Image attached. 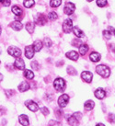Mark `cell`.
I'll return each mask as SVG.
<instances>
[{"label":"cell","instance_id":"obj_1","mask_svg":"<svg viewBox=\"0 0 115 126\" xmlns=\"http://www.w3.org/2000/svg\"><path fill=\"white\" fill-rule=\"evenodd\" d=\"M96 72L101 76L102 77H104V78H107V77H110V75H111V70H110V68L108 66H106L104 64H99L98 66L96 67Z\"/></svg>","mask_w":115,"mask_h":126},{"label":"cell","instance_id":"obj_2","mask_svg":"<svg viewBox=\"0 0 115 126\" xmlns=\"http://www.w3.org/2000/svg\"><path fill=\"white\" fill-rule=\"evenodd\" d=\"M53 87L58 92H63L66 89V81L62 77H58L53 82Z\"/></svg>","mask_w":115,"mask_h":126},{"label":"cell","instance_id":"obj_3","mask_svg":"<svg viewBox=\"0 0 115 126\" xmlns=\"http://www.w3.org/2000/svg\"><path fill=\"white\" fill-rule=\"evenodd\" d=\"M7 53H8V54H10L11 56L16 57V58H18L21 56V50L18 49L16 46H10L7 49Z\"/></svg>","mask_w":115,"mask_h":126},{"label":"cell","instance_id":"obj_4","mask_svg":"<svg viewBox=\"0 0 115 126\" xmlns=\"http://www.w3.org/2000/svg\"><path fill=\"white\" fill-rule=\"evenodd\" d=\"M68 101H69V96L66 94H63L58 98V105L60 108H65L67 105Z\"/></svg>","mask_w":115,"mask_h":126},{"label":"cell","instance_id":"obj_5","mask_svg":"<svg viewBox=\"0 0 115 126\" xmlns=\"http://www.w3.org/2000/svg\"><path fill=\"white\" fill-rule=\"evenodd\" d=\"M63 30L66 33H69L73 30V21L71 20L70 18H67V19H66V20L64 21Z\"/></svg>","mask_w":115,"mask_h":126},{"label":"cell","instance_id":"obj_6","mask_svg":"<svg viewBox=\"0 0 115 126\" xmlns=\"http://www.w3.org/2000/svg\"><path fill=\"white\" fill-rule=\"evenodd\" d=\"M75 9H76L75 4L71 3V2H67V3L65 5L64 12H65L66 15H71V14H73V12L75 11Z\"/></svg>","mask_w":115,"mask_h":126},{"label":"cell","instance_id":"obj_7","mask_svg":"<svg viewBox=\"0 0 115 126\" xmlns=\"http://www.w3.org/2000/svg\"><path fill=\"white\" fill-rule=\"evenodd\" d=\"M25 105H26V107H27L30 110H32V112H36L39 109L38 104H37L36 102L32 101V100H27V101L25 102Z\"/></svg>","mask_w":115,"mask_h":126},{"label":"cell","instance_id":"obj_8","mask_svg":"<svg viewBox=\"0 0 115 126\" xmlns=\"http://www.w3.org/2000/svg\"><path fill=\"white\" fill-rule=\"evenodd\" d=\"M92 77H93V75L91 72L89 71H84L82 72L81 74V78H82V80L85 81V82H87V83H90L91 81H92Z\"/></svg>","mask_w":115,"mask_h":126},{"label":"cell","instance_id":"obj_9","mask_svg":"<svg viewBox=\"0 0 115 126\" xmlns=\"http://www.w3.org/2000/svg\"><path fill=\"white\" fill-rule=\"evenodd\" d=\"M34 48H33V46L32 45H29V46H26L25 47V55L27 58L29 59H32V57L34 56Z\"/></svg>","mask_w":115,"mask_h":126},{"label":"cell","instance_id":"obj_10","mask_svg":"<svg viewBox=\"0 0 115 126\" xmlns=\"http://www.w3.org/2000/svg\"><path fill=\"white\" fill-rule=\"evenodd\" d=\"M14 65L17 69H18V70H24L25 69L24 61L21 59V58H19V57H18L17 59H16V61H15V63H14Z\"/></svg>","mask_w":115,"mask_h":126},{"label":"cell","instance_id":"obj_11","mask_svg":"<svg viewBox=\"0 0 115 126\" xmlns=\"http://www.w3.org/2000/svg\"><path fill=\"white\" fill-rule=\"evenodd\" d=\"M35 22H36V24L38 25H44L46 23V18L44 17V15L42 14H38L37 15V17L35 18Z\"/></svg>","mask_w":115,"mask_h":126},{"label":"cell","instance_id":"obj_12","mask_svg":"<svg viewBox=\"0 0 115 126\" xmlns=\"http://www.w3.org/2000/svg\"><path fill=\"white\" fill-rule=\"evenodd\" d=\"M18 121H19V123H21V125H23V126H29L30 125L29 117L27 115H25V114H22V115L19 116Z\"/></svg>","mask_w":115,"mask_h":126},{"label":"cell","instance_id":"obj_13","mask_svg":"<svg viewBox=\"0 0 115 126\" xmlns=\"http://www.w3.org/2000/svg\"><path fill=\"white\" fill-rule=\"evenodd\" d=\"M66 56L70 60H73V61H77L78 59V53L75 51H70L68 53H66Z\"/></svg>","mask_w":115,"mask_h":126},{"label":"cell","instance_id":"obj_14","mask_svg":"<svg viewBox=\"0 0 115 126\" xmlns=\"http://www.w3.org/2000/svg\"><path fill=\"white\" fill-rule=\"evenodd\" d=\"M105 96H106V92H105V90L102 89V88H98L97 90L95 91V97L97 98H99V99L104 98Z\"/></svg>","mask_w":115,"mask_h":126},{"label":"cell","instance_id":"obj_15","mask_svg":"<svg viewBox=\"0 0 115 126\" xmlns=\"http://www.w3.org/2000/svg\"><path fill=\"white\" fill-rule=\"evenodd\" d=\"M68 123H69V125L71 126H78L79 124V121L75 117V115H71L68 118Z\"/></svg>","mask_w":115,"mask_h":126},{"label":"cell","instance_id":"obj_16","mask_svg":"<svg viewBox=\"0 0 115 126\" xmlns=\"http://www.w3.org/2000/svg\"><path fill=\"white\" fill-rule=\"evenodd\" d=\"M89 59H90L92 62L97 63V62H99V61L100 60V54H99V53L93 52V53H90V55H89Z\"/></svg>","mask_w":115,"mask_h":126},{"label":"cell","instance_id":"obj_17","mask_svg":"<svg viewBox=\"0 0 115 126\" xmlns=\"http://www.w3.org/2000/svg\"><path fill=\"white\" fill-rule=\"evenodd\" d=\"M30 88V85L27 81H23V82H21V84L18 86V90L20 91V92H25V91H27Z\"/></svg>","mask_w":115,"mask_h":126},{"label":"cell","instance_id":"obj_18","mask_svg":"<svg viewBox=\"0 0 115 126\" xmlns=\"http://www.w3.org/2000/svg\"><path fill=\"white\" fill-rule=\"evenodd\" d=\"M10 27L13 30H15V31H20L22 27H23V25L19 21H14V22H12L10 24Z\"/></svg>","mask_w":115,"mask_h":126},{"label":"cell","instance_id":"obj_19","mask_svg":"<svg viewBox=\"0 0 115 126\" xmlns=\"http://www.w3.org/2000/svg\"><path fill=\"white\" fill-rule=\"evenodd\" d=\"M42 42L40 41V40H37V41H35L34 42V44H33V48H34V51L35 52H40L41 50H42Z\"/></svg>","mask_w":115,"mask_h":126},{"label":"cell","instance_id":"obj_20","mask_svg":"<svg viewBox=\"0 0 115 126\" xmlns=\"http://www.w3.org/2000/svg\"><path fill=\"white\" fill-rule=\"evenodd\" d=\"M73 32H74V33H75V35L77 36V37H78L79 39L83 38V37H84V32H82V31H81L78 27H74Z\"/></svg>","mask_w":115,"mask_h":126},{"label":"cell","instance_id":"obj_21","mask_svg":"<svg viewBox=\"0 0 115 126\" xmlns=\"http://www.w3.org/2000/svg\"><path fill=\"white\" fill-rule=\"evenodd\" d=\"M87 50H88V46H87V44H86V43H82L80 45V47H79V53H80L81 55H85L86 53H87Z\"/></svg>","mask_w":115,"mask_h":126},{"label":"cell","instance_id":"obj_22","mask_svg":"<svg viewBox=\"0 0 115 126\" xmlns=\"http://www.w3.org/2000/svg\"><path fill=\"white\" fill-rule=\"evenodd\" d=\"M94 106H95V103L93 100H87V101H86L84 107H85V109L87 110H93Z\"/></svg>","mask_w":115,"mask_h":126},{"label":"cell","instance_id":"obj_23","mask_svg":"<svg viewBox=\"0 0 115 126\" xmlns=\"http://www.w3.org/2000/svg\"><path fill=\"white\" fill-rule=\"evenodd\" d=\"M34 28H35L34 22H28L26 24V30L29 32V33H32V32H34Z\"/></svg>","mask_w":115,"mask_h":126},{"label":"cell","instance_id":"obj_24","mask_svg":"<svg viewBox=\"0 0 115 126\" xmlns=\"http://www.w3.org/2000/svg\"><path fill=\"white\" fill-rule=\"evenodd\" d=\"M12 12L14 13V15H16L17 17H19L22 15V10H21L20 7H18L17 6H13L12 7Z\"/></svg>","mask_w":115,"mask_h":126},{"label":"cell","instance_id":"obj_25","mask_svg":"<svg viewBox=\"0 0 115 126\" xmlns=\"http://www.w3.org/2000/svg\"><path fill=\"white\" fill-rule=\"evenodd\" d=\"M24 77H26L27 79H29V80H32V79H33V77H34V74L31 70H25Z\"/></svg>","mask_w":115,"mask_h":126},{"label":"cell","instance_id":"obj_26","mask_svg":"<svg viewBox=\"0 0 115 126\" xmlns=\"http://www.w3.org/2000/svg\"><path fill=\"white\" fill-rule=\"evenodd\" d=\"M62 3V0H51L50 1V6L52 7H58Z\"/></svg>","mask_w":115,"mask_h":126},{"label":"cell","instance_id":"obj_27","mask_svg":"<svg viewBox=\"0 0 115 126\" xmlns=\"http://www.w3.org/2000/svg\"><path fill=\"white\" fill-rule=\"evenodd\" d=\"M34 4H35L34 0H24V2H23L24 7H26L27 8H29V7H32V6H34Z\"/></svg>","mask_w":115,"mask_h":126},{"label":"cell","instance_id":"obj_28","mask_svg":"<svg viewBox=\"0 0 115 126\" xmlns=\"http://www.w3.org/2000/svg\"><path fill=\"white\" fill-rule=\"evenodd\" d=\"M67 74H69V75H73V76H76L77 75V70L74 68L73 66H68L67 67Z\"/></svg>","mask_w":115,"mask_h":126},{"label":"cell","instance_id":"obj_29","mask_svg":"<svg viewBox=\"0 0 115 126\" xmlns=\"http://www.w3.org/2000/svg\"><path fill=\"white\" fill-rule=\"evenodd\" d=\"M48 17H49L50 20L53 21V20H56V19L58 18V15L56 14L55 12H51V13H49Z\"/></svg>","mask_w":115,"mask_h":126},{"label":"cell","instance_id":"obj_30","mask_svg":"<svg viewBox=\"0 0 115 126\" xmlns=\"http://www.w3.org/2000/svg\"><path fill=\"white\" fill-rule=\"evenodd\" d=\"M111 30L110 31H107V30H105L104 32H103V36H104L106 39H111L112 37V28H110Z\"/></svg>","mask_w":115,"mask_h":126},{"label":"cell","instance_id":"obj_31","mask_svg":"<svg viewBox=\"0 0 115 126\" xmlns=\"http://www.w3.org/2000/svg\"><path fill=\"white\" fill-rule=\"evenodd\" d=\"M52 41H51V39L48 38V37H46L44 40H43V44L46 46V47H51L52 46Z\"/></svg>","mask_w":115,"mask_h":126},{"label":"cell","instance_id":"obj_32","mask_svg":"<svg viewBox=\"0 0 115 126\" xmlns=\"http://www.w3.org/2000/svg\"><path fill=\"white\" fill-rule=\"evenodd\" d=\"M97 5L99 7H104L107 5V0H97Z\"/></svg>","mask_w":115,"mask_h":126},{"label":"cell","instance_id":"obj_33","mask_svg":"<svg viewBox=\"0 0 115 126\" xmlns=\"http://www.w3.org/2000/svg\"><path fill=\"white\" fill-rule=\"evenodd\" d=\"M41 111H42V113L43 114L44 116H47L48 114L50 113V111H49V110L46 108V107H42V109H41Z\"/></svg>","mask_w":115,"mask_h":126},{"label":"cell","instance_id":"obj_34","mask_svg":"<svg viewBox=\"0 0 115 126\" xmlns=\"http://www.w3.org/2000/svg\"><path fill=\"white\" fill-rule=\"evenodd\" d=\"M32 69L33 70H39V63L38 62H36V61H33L32 63Z\"/></svg>","mask_w":115,"mask_h":126},{"label":"cell","instance_id":"obj_35","mask_svg":"<svg viewBox=\"0 0 115 126\" xmlns=\"http://www.w3.org/2000/svg\"><path fill=\"white\" fill-rule=\"evenodd\" d=\"M73 45L79 48V47H80V45H81V41H80V40H74V41H73Z\"/></svg>","mask_w":115,"mask_h":126},{"label":"cell","instance_id":"obj_36","mask_svg":"<svg viewBox=\"0 0 115 126\" xmlns=\"http://www.w3.org/2000/svg\"><path fill=\"white\" fill-rule=\"evenodd\" d=\"M0 3L3 4L4 7H8L10 5V0H0Z\"/></svg>","mask_w":115,"mask_h":126},{"label":"cell","instance_id":"obj_37","mask_svg":"<svg viewBox=\"0 0 115 126\" xmlns=\"http://www.w3.org/2000/svg\"><path fill=\"white\" fill-rule=\"evenodd\" d=\"M109 122L112 123H115V115L114 114H112V113H111V114L109 115Z\"/></svg>","mask_w":115,"mask_h":126},{"label":"cell","instance_id":"obj_38","mask_svg":"<svg viewBox=\"0 0 115 126\" xmlns=\"http://www.w3.org/2000/svg\"><path fill=\"white\" fill-rule=\"evenodd\" d=\"M49 126H60V123H58V122H56V121L52 120L49 123Z\"/></svg>","mask_w":115,"mask_h":126},{"label":"cell","instance_id":"obj_39","mask_svg":"<svg viewBox=\"0 0 115 126\" xmlns=\"http://www.w3.org/2000/svg\"><path fill=\"white\" fill-rule=\"evenodd\" d=\"M55 115L58 117V118H61V116H62V111L60 110H55Z\"/></svg>","mask_w":115,"mask_h":126},{"label":"cell","instance_id":"obj_40","mask_svg":"<svg viewBox=\"0 0 115 126\" xmlns=\"http://www.w3.org/2000/svg\"><path fill=\"white\" fill-rule=\"evenodd\" d=\"M15 93V91L13 90H6V94L8 95V97H10V96H12V95Z\"/></svg>","mask_w":115,"mask_h":126},{"label":"cell","instance_id":"obj_41","mask_svg":"<svg viewBox=\"0 0 115 126\" xmlns=\"http://www.w3.org/2000/svg\"><path fill=\"white\" fill-rule=\"evenodd\" d=\"M2 80H3V75L0 73V82H1Z\"/></svg>","mask_w":115,"mask_h":126},{"label":"cell","instance_id":"obj_42","mask_svg":"<svg viewBox=\"0 0 115 126\" xmlns=\"http://www.w3.org/2000/svg\"><path fill=\"white\" fill-rule=\"evenodd\" d=\"M96 126H105V125H104V124H102V123H98Z\"/></svg>","mask_w":115,"mask_h":126},{"label":"cell","instance_id":"obj_43","mask_svg":"<svg viewBox=\"0 0 115 126\" xmlns=\"http://www.w3.org/2000/svg\"><path fill=\"white\" fill-rule=\"evenodd\" d=\"M87 1H88V2H91V1H93V0H87Z\"/></svg>","mask_w":115,"mask_h":126},{"label":"cell","instance_id":"obj_44","mask_svg":"<svg viewBox=\"0 0 115 126\" xmlns=\"http://www.w3.org/2000/svg\"><path fill=\"white\" fill-rule=\"evenodd\" d=\"M0 34H1V27H0Z\"/></svg>","mask_w":115,"mask_h":126},{"label":"cell","instance_id":"obj_45","mask_svg":"<svg viewBox=\"0 0 115 126\" xmlns=\"http://www.w3.org/2000/svg\"><path fill=\"white\" fill-rule=\"evenodd\" d=\"M114 35H115V30H114Z\"/></svg>","mask_w":115,"mask_h":126}]
</instances>
